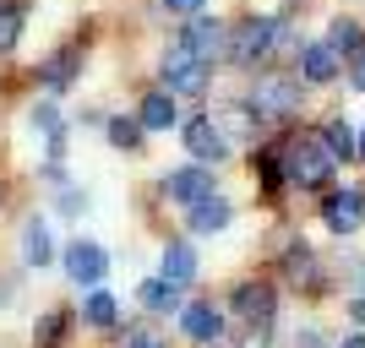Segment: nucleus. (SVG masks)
Wrapping results in <instances>:
<instances>
[{
  "label": "nucleus",
  "instance_id": "f257e3e1",
  "mask_svg": "<svg viewBox=\"0 0 365 348\" xmlns=\"http://www.w3.org/2000/svg\"><path fill=\"white\" fill-rule=\"evenodd\" d=\"M284 44H289L284 22H267V16H245L240 28L229 33V60H235V65H262L267 55H278Z\"/></svg>",
  "mask_w": 365,
  "mask_h": 348
},
{
  "label": "nucleus",
  "instance_id": "f03ea898",
  "mask_svg": "<svg viewBox=\"0 0 365 348\" xmlns=\"http://www.w3.org/2000/svg\"><path fill=\"white\" fill-rule=\"evenodd\" d=\"M158 76H164V88H169V93H185V98H197V93H207V76H213V65H207L197 49L180 38V44H169V49H164V60H158Z\"/></svg>",
  "mask_w": 365,
  "mask_h": 348
},
{
  "label": "nucleus",
  "instance_id": "7ed1b4c3",
  "mask_svg": "<svg viewBox=\"0 0 365 348\" xmlns=\"http://www.w3.org/2000/svg\"><path fill=\"white\" fill-rule=\"evenodd\" d=\"M245 104L257 109V120H289L294 109H300V88H294L289 76H262Z\"/></svg>",
  "mask_w": 365,
  "mask_h": 348
},
{
  "label": "nucleus",
  "instance_id": "20e7f679",
  "mask_svg": "<svg viewBox=\"0 0 365 348\" xmlns=\"http://www.w3.org/2000/svg\"><path fill=\"white\" fill-rule=\"evenodd\" d=\"M284 174L294 185H322L333 174V152L322 147V142H289L284 147Z\"/></svg>",
  "mask_w": 365,
  "mask_h": 348
},
{
  "label": "nucleus",
  "instance_id": "39448f33",
  "mask_svg": "<svg viewBox=\"0 0 365 348\" xmlns=\"http://www.w3.org/2000/svg\"><path fill=\"white\" fill-rule=\"evenodd\" d=\"M180 142H185V152H191V164H224V152H229V137L213 125V115H202V120H191L180 131Z\"/></svg>",
  "mask_w": 365,
  "mask_h": 348
},
{
  "label": "nucleus",
  "instance_id": "423d86ee",
  "mask_svg": "<svg viewBox=\"0 0 365 348\" xmlns=\"http://www.w3.org/2000/svg\"><path fill=\"white\" fill-rule=\"evenodd\" d=\"M164 196H169V201H185V207L207 201V196H213V169H207V164L169 169V174H164Z\"/></svg>",
  "mask_w": 365,
  "mask_h": 348
},
{
  "label": "nucleus",
  "instance_id": "0eeeda50",
  "mask_svg": "<svg viewBox=\"0 0 365 348\" xmlns=\"http://www.w3.org/2000/svg\"><path fill=\"white\" fill-rule=\"evenodd\" d=\"M66 273H71L76 283L98 288V283H104V273H109L104 245H93V240H71V245H66Z\"/></svg>",
  "mask_w": 365,
  "mask_h": 348
},
{
  "label": "nucleus",
  "instance_id": "6e6552de",
  "mask_svg": "<svg viewBox=\"0 0 365 348\" xmlns=\"http://www.w3.org/2000/svg\"><path fill=\"white\" fill-rule=\"evenodd\" d=\"M273 310H278L273 283H240V288H235V316H240V321L267 327V321H273Z\"/></svg>",
  "mask_w": 365,
  "mask_h": 348
},
{
  "label": "nucleus",
  "instance_id": "1a4fd4ad",
  "mask_svg": "<svg viewBox=\"0 0 365 348\" xmlns=\"http://www.w3.org/2000/svg\"><path fill=\"white\" fill-rule=\"evenodd\" d=\"M185 44H191L202 60L213 65L218 55H229V49H224V44H229V28H224V22H213V16H191V28H185Z\"/></svg>",
  "mask_w": 365,
  "mask_h": 348
},
{
  "label": "nucleus",
  "instance_id": "9d476101",
  "mask_svg": "<svg viewBox=\"0 0 365 348\" xmlns=\"http://www.w3.org/2000/svg\"><path fill=\"white\" fill-rule=\"evenodd\" d=\"M360 223H365V196H360V191H338V196H327V228H333V234H354Z\"/></svg>",
  "mask_w": 365,
  "mask_h": 348
},
{
  "label": "nucleus",
  "instance_id": "9b49d317",
  "mask_svg": "<svg viewBox=\"0 0 365 348\" xmlns=\"http://www.w3.org/2000/svg\"><path fill=\"white\" fill-rule=\"evenodd\" d=\"M137 120H142V131H169V125L180 120V104H175V93H169V88L148 93V98H142V109H137Z\"/></svg>",
  "mask_w": 365,
  "mask_h": 348
},
{
  "label": "nucleus",
  "instance_id": "f8f14e48",
  "mask_svg": "<svg viewBox=\"0 0 365 348\" xmlns=\"http://www.w3.org/2000/svg\"><path fill=\"white\" fill-rule=\"evenodd\" d=\"M180 332L197 337V343H218V337H224V316H218L213 305H185L180 310Z\"/></svg>",
  "mask_w": 365,
  "mask_h": 348
},
{
  "label": "nucleus",
  "instance_id": "ddd939ff",
  "mask_svg": "<svg viewBox=\"0 0 365 348\" xmlns=\"http://www.w3.org/2000/svg\"><path fill=\"white\" fill-rule=\"evenodd\" d=\"M300 76H305V82H317V88H322V82H333V76H338V55L327 44H305L300 49Z\"/></svg>",
  "mask_w": 365,
  "mask_h": 348
},
{
  "label": "nucleus",
  "instance_id": "4468645a",
  "mask_svg": "<svg viewBox=\"0 0 365 348\" xmlns=\"http://www.w3.org/2000/svg\"><path fill=\"white\" fill-rule=\"evenodd\" d=\"M229 218H235V212H229V201H224V196H207V201H197V207H191V218H185V223H191V234H218V228H229Z\"/></svg>",
  "mask_w": 365,
  "mask_h": 348
},
{
  "label": "nucleus",
  "instance_id": "2eb2a0df",
  "mask_svg": "<svg viewBox=\"0 0 365 348\" xmlns=\"http://www.w3.org/2000/svg\"><path fill=\"white\" fill-rule=\"evenodd\" d=\"M49 256H55L49 223H44V218H28V228H22V261H28V267H44Z\"/></svg>",
  "mask_w": 365,
  "mask_h": 348
},
{
  "label": "nucleus",
  "instance_id": "dca6fc26",
  "mask_svg": "<svg viewBox=\"0 0 365 348\" xmlns=\"http://www.w3.org/2000/svg\"><path fill=\"white\" fill-rule=\"evenodd\" d=\"M158 278H169L175 288H185L191 278H197V251H191L185 240H175V245L164 251V273H158Z\"/></svg>",
  "mask_w": 365,
  "mask_h": 348
},
{
  "label": "nucleus",
  "instance_id": "f3484780",
  "mask_svg": "<svg viewBox=\"0 0 365 348\" xmlns=\"http://www.w3.org/2000/svg\"><path fill=\"white\" fill-rule=\"evenodd\" d=\"M137 300L148 305L153 316H164V310H185V305H180V288L169 283V278H148V283L137 288Z\"/></svg>",
  "mask_w": 365,
  "mask_h": 348
},
{
  "label": "nucleus",
  "instance_id": "a211bd4d",
  "mask_svg": "<svg viewBox=\"0 0 365 348\" xmlns=\"http://www.w3.org/2000/svg\"><path fill=\"white\" fill-rule=\"evenodd\" d=\"M327 49H333V55H360L365 49V28L354 22V16H338L333 28H327Z\"/></svg>",
  "mask_w": 365,
  "mask_h": 348
},
{
  "label": "nucleus",
  "instance_id": "6ab92c4d",
  "mask_svg": "<svg viewBox=\"0 0 365 348\" xmlns=\"http://www.w3.org/2000/svg\"><path fill=\"white\" fill-rule=\"evenodd\" d=\"M284 273H289V283H300V288H317V283H322V273H317V256H311L305 245H294L289 256H284Z\"/></svg>",
  "mask_w": 365,
  "mask_h": 348
},
{
  "label": "nucleus",
  "instance_id": "aec40b11",
  "mask_svg": "<svg viewBox=\"0 0 365 348\" xmlns=\"http://www.w3.org/2000/svg\"><path fill=\"white\" fill-rule=\"evenodd\" d=\"M218 131H229V137H257V109L251 104H235V109H218L213 115Z\"/></svg>",
  "mask_w": 365,
  "mask_h": 348
},
{
  "label": "nucleus",
  "instance_id": "412c9836",
  "mask_svg": "<svg viewBox=\"0 0 365 348\" xmlns=\"http://www.w3.org/2000/svg\"><path fill=\"white\" fill-rule=\"evenodd\" d=\"M82 316H88L93 327H115V316H120V300H115V294H104V288H93L88 300H82Z\"/></svg>",
  "mask_w": 365,
  "mask_h": 348
},
{
  "label": "nucleus",
  "instance_id": "4be33fe9",
  "mask_svg": "<svg viewBox=\"0 0 365 348\" xmlns=\"http://www.w3.org/2000/svg\"><path fill=\"white\" fill-rule=\"evenodd\" d=\"M322 147L333 152V158H354V152H360V137H354L344 120H333L327 131H322Z\"/></svg>",
  "mask_w": 365,
  "mask_h": 348
},
{
  "label": "nucleus",
  "instance_id": "5701e85b",
  "mask_svg": "<svg viewBox=\"0 0 365 348\" xmlns=\"http://www.w3.org/2000/svg\"><path fill=\"white\" fill-rule=\"evenodd\" d=\"M38 76H44L49 93H66V88H71V76H76V55H55V60H49Z\"/></svg>",
  "mask_w": 365,
  "mask_h": 348
},
{
  "label": "nucleus",
  "instance_id": "b1692460",
  "mask_svg": "<svg viewBox=\"0 0 365 348\" xmlns=\"http://www.w3.org/2000/svg\"><path fill=\"white\" fill-rule=\"evenodd\" d=\"M16 38H22V6L0 0V55H6V49H16Z\"/></svg>",
  "mask_w": 365,
  "mask_h": 348
},
{
  "label": "nucleus",
  "instance_id": "393cba45",
  "mask_svg": "<svg viewBox=\"0 0 365 348\" xmlns=\"http://www.w3.org/2000/svg\"><path fill=\"white\" fill-rule=\"evenodd\" d=\"M109 142H115V147H142V120H109Z\"/></svg>",
  "mask_w": 365,
  "mask_h": 348
},
{
  "label": "nucleus",
  "instance_id": "a878e982",
  "mask_svg": "<svg viewBox=\"0 0 365 348\" xmlns=\"http://www.w3.org/2000/svg\"><path fill=\"white\" fill-rule=\"evenodd\" d=\"M61 332H66V316H44L33 337H38V348H55V343H61Z\"/></svg>",
  "mask_w": 365,
  "mask_h": 348
},
{
  "label": "nucleus",
  "instance_id": "bb28decb",
  "mask_svg": "<svg viewBox=\"0 0 365 348\" xmlns=\"http://www.w3.org/2000/svg\"><path fill=\"white\" fill-rule=\"evenodd\" d=\"M125 348H164L153 327H125Z\"/></svg>",
  "mask_w": 365,
  "mask_h": 348
},
{
  "label": "nucleus",
  "instance_id": "cd10ccee",
  "mask_svg": "<svg viewBox=\"0 0 365 348\" xmlns=\"http://www.w3.org/2000/svg\"><path fill=\"white\" fill-rule=\"evenodd\" d=\"M169 11H180V16H202V6H207V0H164Z\"/></svg>",
  "mask_w": 365,
  "mask_h": 348
},
{
  "label": "nucleus",
  "instance_id": "c85d7f7f",
  "mask_svg": "<svg viewBox=\"0 0 365 348\" xmlns=\"http://www.w3.org/2000/svg\"><path fill=\"white\" fill-rule=\"evenodd\" d=\"M262 332H267V327H245V332H240V348H262Z\"/></svg>",
  "mask_w": 365,
  "mask_h": 348
},
{
  "label": "nucleus",
  "instance_id": "c756f323",
  "mask_svg": "<svg viewBox=\"0 0 365 348\" xmlns=\"http://www.w3.org/2000/svg\"><path fill=\"white\" fill-rule=\"evenodd\" d=\"M349 76H354V88L365 93V49H360V55H354V71H349Z\"/></svg>",
  "mask_w": 365,
  "mask_h": 348
},
{
  "label": "nucleus",
  "instance_id": "7c9ffc66",
  "mask_svg": "<svg viewBox=\"0 0 365 348\" xmlns=\"http://www.w3.org/2000/svg\"><path fill=\"white\" fill-rule=\"evenodd\" d=\"M338 348H365V332H354V337H344Z\"/></svg>",
  "mask_w": 365,
  "mask_h": 348
},
{
  "label": "nucleus",
  "instance_id": "2f4dec72",
  "mask_svg": "<svg viewBox=\"0 0 365 348\" xmlns=\"http://www.w3.org/2000/svg\"><path fill=\"white\" fill-rule=\"evenodd\" d=\"M349 310H354V316H360V321H365V294H360V300H354V305H349Z\"/></svg>",
  "mask_w": 365,
  "mask_h": 348
},
{
  "label": "nucleus",
  "instance_id": "473e14b6",
  "mask_svg": "<svg viewBox=\"0 0 365 348\" xmlns=\"http://www.w3.org/2000/svg\"><path fill=\"white\" fill-rule=\"evenodd\" d=\"M360 158H365V131H360Z\"/></svg>",
  "mask_w": 365,
  "mask_h": 348
},
{
  "label": "nucleus",
  "instance_id": "72a5a7b5",
  "mask_svg": "<svg viewBox=\"0 0 365 348\" xmlns=\"http://www.w3.org/2000/svg\"><path fill=\"white\" fill-rule=\"evenodd\" d=\"M207 348H213V343H207Z\"/></svg>",
  "mask_w": 365,
  "mask_h": 348
}]
</instances>
